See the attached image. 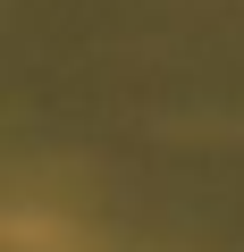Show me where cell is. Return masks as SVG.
I'll use <instances>...</instances> for the list:
<instances>
[{"label": "cell", "mask_w": 244, "mask_h": 252, "mask_svg": "<svg viewBox=\"0 0 244 252\" xmlns=\"http://www.w3.org/2000/svg\"><path fill=\"white\" fill-rule=\"evenodd\" d=\"M0 235H9V252H109V244H93L76 219H59V210H34V202H17Z\"/></svg>", "instance_id": "obj_1"}]
</instances>
